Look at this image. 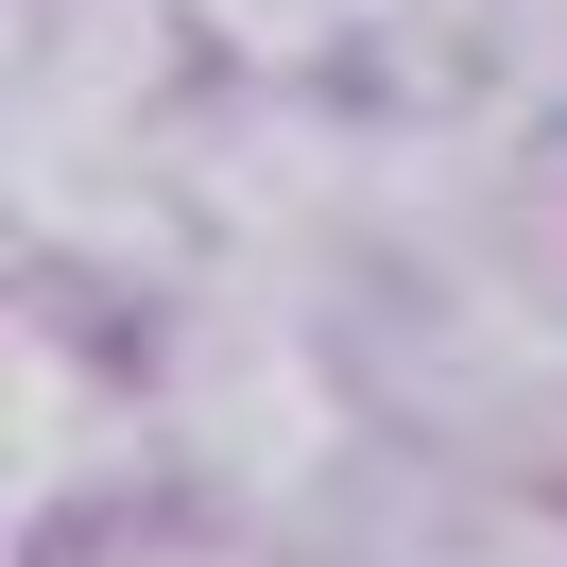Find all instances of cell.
Wrapping results in <instances>:
<instances>
[{"label": "cell", "mask_w": 567, "mask_h": 567, "mask_svg": "<svg viewBox=\"0 0 567 567\" xmlns=\"http://www.w3.org/2000/svg\"><path fill=\"white\" fill-rule=\"evenodd\" d=\"M155 447L189 464L207 498H310L344 464V395H327L310 327L276 292H189L173 310V361H155Z\"/></svg>", "instance_id": "6da1fadb"}, {"label": "cell", "mask_w": 567, "mask_h": 567, "mask_svg": "<svg viewBox=\"0 0 567 567\" xmlns=\"http://www.w3.org/2000/svg\"><path fill=\"white\" fill-rule=\"evenodd\" d=\"M138 447H155V413L121 395V361H86L70 327H35L18 344V498L35 516H86L104 482H138Z\"/></svg>", "instance_id": "7a4b0ae2"}, {"label": "cell", "mask_w": 567, "mask_h": 567, "mask_svg": "<svg viewBox=\"0 0 567 567\" xmlns=\"http://www.w3.org/2000/svg\"><path fill=\"white\" fill-rule=\"evenodd\" d=\"M86 567H241L224 533H121V550H86Z\"/></svg>", "instance_id": "3957f363"}]
</instances>
